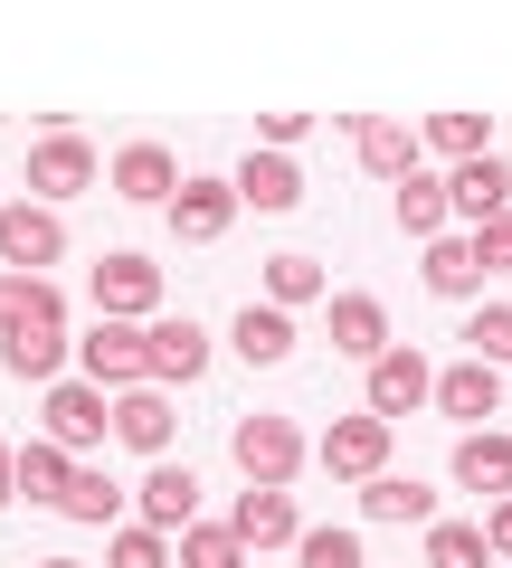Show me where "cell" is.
Instances as JSON below:
<instances>
[{
    "instance_id": "f35d334b",
    "label": "cell",
    "mask_w": 512,
    "mask_h": 568,
    "mask_svg": "<svg viewBox=\"0 0 512 568\" xmlns=\"http://www.w3.org/2000/svg\"><path fill=\"white\" fill-rule=\"evenodd\" d=\"M0 503H20V455L0 446Z\"/></svg>"
},
{
    "instance_id": "836d02e7",
    "label": "cell",
    "mask_w": 512,
    "mask_h": 568,
    "mask_svg": "<svg viewBox=\"0 0 512 568\" xmlns=\"http://www.w3.org/2000/svg\"><path fill=\"white\" fill-rule=\"evenodd\" d=\"M465 342H474V361H493V369H512V304H484L465 323Z\"/></svg>"
},
{
    "instance_id": "44dd1931",
    "label": "cell",
    "mask_w": 512,
    "mask_h": 568,
    "mask_svg": "<svg viewBox=\"0 0 512 568\" xmlns=\"http://www.w3.org/2000/svg\"><path fill=\"white\" fill-rule=\"evenodd\" d=\"M238 200L247 209H294V200H304V171H294L285 152H247V162H238Z\"/></svg>"
},
{
    "instance_id": "5bb4252c",
    "label": "cell",
    "mask_w": 512,
    "mask_h": 568,
    "mask_svg": "<svg viewBox=\"0 0 512 568\" xmlns=\"http://www.w3.org/2000/svg\"><path fill=\"white\" fill-rule=\"evenodd\" d=\"M152 332V379H200V369H209V332L200 323H190V313H162V323H143Z\"/></svg>"
},
{
    "instance_id": "e575fe53",
    "label": "cell",
    "mask_w": 512,
    "mask_h": 568,
    "mask_svg": "<svg viewBox=\"0 0 512 568\" xmlns=\"http://www.w3.org/2000/svg\"><path fill=\"white\" fill-rule=\"evenodd\" d=\"M304 568H361V540H351V530H304Z\"/></svg>"
},
{
    "instance_id": "74e56055",
    "label": "cell",
    "mask_w": 512,
    "mask_h": 568,
    "mask_svg": "<svg viewBox=\"0 0 512 568\" xmlns=\"http://www.w3.org/2000/svg\"><path fill=\"white\" fill-rule=\"evenodd\" d=\"M484 540H493V559H512V493L484 511Z\"/></svg>"
},
{
    "instance_id": "4fadbf2b",
    "label": "cell",
    "mask_w": 512,
    "mask_h": 568,
    "mask_svg": "<svg viewBox=\"0 0 512 568\" xmlns=\"http://www.w3.org/2000/svg\"><path fill=\"white\" fill-rule=\"evenodd\" d=\"M436 407H446V417H465V426H474V417H493V407H503V369L465 351L455 369H436Z\"/></svg>"
},
{
    "instance_id": "5b68a950",
    "label": "cell",
    "mask_w": 512,
    "mask_h": 568,
    "mask_svg": "<svg viewBox=\"0 0 512 568\" xmlns=\"http://www.w3.org/2000/svg\"><path fill=\"white\" fill-rule=\"evenodd\" d=\"M29 190H39L48 209L77 200V190H96V142H86V133H48V142H29Z\"/></svg>"
},
{
    "instance_id": "f546056e",
    "label": "cell",
    "mask_w": 512,
    "mask_h": 568,
    "mask_svg": "<svg viewBox=\"0 0 512 568\" xmlns=\"http://www.w3.org/2000/svg\"><path fill=\"white\" fill-rule=\"evenodd\" d=\"M181 549H171V530H152V521H123L114 530V549H104V568H171Z\"/></svg>"
},
{
    "instance_id": "8fae6325",
    "label": "cell",
    "mask_w": 512,
    "mask_h": 568,
    "mask_svg": "<svg viewBox=\"0 0 512 568\" xmlns=\"http://www.w3.org/2000/svg\"><path fill=\"white\" fill-rule=\"evenodd\" d=\"M332 351L361 361V369L390 351V313H380V294H332Z\"/></svg>"
},
{
    "instance_id": "3957f363",
    "label": "cell",
    "mask_w": 512,
    "mask_h": 568,
    "mask_svg": "<svg viewBox=\"0 0 512 568\" xmlns=\"http://www.w3.org/2000/svg\"><path fill=\"white\" fill-rule=\"evenodd\" d=\"M228 455H238L247 484H294V465H304V436H294V417H238V436H228Z\"/></svg>"
},
{
    "instance_id": "603a6c76",
    "label": "cell",
    "mask_w": 512,
    "mask_h": 568,
    "mask_svg": "<svg viewBox=\"0 0 512 568\" xmlns=\"http://www.w3.org/2000/svg\"><path fill=\"white\" fill-rule=\"evenodd\" d=\"M361 511H370V521H436V493L418 484V474H370Z\"/></svg>"
},
{
    "instance_id": "1f68e13d",
    "label": "cell",
    "mask_w": 512,
    "mask_h": 568,
    "mask_svg": "<svg viewBox=\"0 0 512 568\" xmlns=\"http://www.w3.org/2000/svg\"><path fill=\"white\" fill-rule=\"evenodd\" d=\"M58 511H67V521H114V511H123V493L104 484L96 465H77V484H67V503H58Z\"/></svg>"
},
{
    "instance_id": "7a4b0ae2",
    "label": "cell",
    "mask_w": 512,
    "mask_h": 568,
    "mask_svg": "<svg viewBox=\"0 0 512 568\" xmlns=\"http://www.w3.org/2000/svg\"><path fill=\"white\" fill-rule=\"evenodd\" d=\"M104 436H114V388H96V379H48V446L86 455V446H104Z\"/></svg>"
},
{
    "instance_id": "9c48e42d",
    "label": "cell",
    "mask_w": 512,
    "mask_h": 568,
    "mask_svg": "<svg viewBox=\"0 0 512 568\" xmlns=\"http://www.w3.org/2000/svg\"><path fill=\"white\" fill-rule=\"evenodd\" d=\"M228 530H238L247 549H285V540H304V521H294V493H285V484H247L238 511H228Z\"/></svg>"
},
{
    "instance_id": "9a60e30c",
    "label": "cell",
    "mask_w": 512,
    "mask_h": 568,
    "mask_svg": "<svg viewBox=\"0 0 512 568\" xmlns=\"http://www.w3.org/2000/svg\"><path fill=\"white\" fill-rule=\"evenodd\" d=\"M143 521L181 540V530L200 521V474H190V465H152L143 474Z\"/></svg>"
},
{
    "instance_id": "52a82bcc",
    "label": "cell",
    "mask_w": 512,
    "mask_h": 568,
    "mask_svg": "<svg viewBox=\"0 0 512 568\" xmlns=\"http://www.w3.org/2000/svg\"><path fill=\"white\" fill-rule=\"evenodd\" d=\"M152 304H162V265H143V256H104L96 265V313L104 323H143Z\"/></svg>"
},
{
    "instance_id": "8992f818",
    "label": "cell",
    "mask_w": 512,
    "mask_h": 568,
    "mask_svg": "<svg viewBox=\"0 0 512 568\" xmlns=\"http://www.w3.org/2000/svg\"><path fill=\"white\" fill-rule=\"evenodd\" d=\"M313 455H323V474H342V484H370V474L390 465V417H370V407L361 417H332V436Z\"/></svg>"
},
{
    "instance_id": "f1b7e54d",
    "label": "cell",
    "mask_w": 512,
    "mask_h": 568,
    "mask_svg": "<svg viewBox=\"0 0 512 568\" xmlns=\"http://www.w3.org/2000/svg\"><path fill=\"white\" fill-rule=\"evenodd\" d=\"M181 568H247V540L228 521H190L181 530Z\"/></svg>"
},
{
    "instance_id": "d6986e66",
    "label": "cell",
    "mask_w": 512,
    "mask_h": 568,
    "mask_svg": "<svg viewBox=\"0 0 512 568\" xmlns=\"http://www.w3.org/2000/svg\"><path fill=\"white\" fill-rule=\"evenodd\" d=\"M114 190H123V200H162V209H171L181 162H171L162 142H123V152H114Z\"/></svg>"
},
{
    "instance_id": "d590c367",
    "label": "cell",
    "mask_w": 512,
    "mask_h": 568,
    "mask_svg": "<svg viewBox=\"0 0 512 568\" xmlns=\"http://www.w3.org/2000/svg\"><path fill=\"white\" fill-rule=\"evenodd\" d=\"M474 256H484V265H512V209H493V219L474 227Z\"/></svg>"
},
{
    "instance_id": "ba28073f",
    "label": "cell",
    "mask_w": 512,
    "mask_h": 568,
    "mask_svg": "<svg viewBox=\"0 0 512 568\" xmlns=\"http://www.w3.org/2000/svg\"><path fill=\"white\" fill-rule=\"evenodd\" d=\"M238 181H181L171 190V237L181 246H209V237H228V219H238Z\"/></svg>"
},
{
    "instance_id": "e0dca14e",
    "label": "cell",
    "mask_w": 512,
    "mask_h": 568,
    "mask_svg": "<svg viewBox=\"0 0 512 568\" xmlns=\"http://www.w3.org/2000/svg\"><path fill=\"white\" fill-rule=\"evenodd\" d=\"M493 209H512V162H503V152H474V162H455V219L484 227Z\"/></svg>"
},
{
    "instance_id": "d6a6232c",
    "label": "cell",
    "mask_w": 512,
    "mask_h": 568,
    "mask_svg": "<svg viewBox=\"0 0 512 568\" xmlns=\"http://www.w3.org/2000/svg\"><path fill=\"white\" fill-rule=\"evenodd\" d=\"M428 142L446 152V162H474V152H493V142H484V114H428Z\"/></svg>"
},
{
    "instance_id": "8d00e7d4",
    "label": "cell",
    "mask_w": 512,
    "mask_h": 568,
    "mask_svg": "<svg viewBox=\"0 0 512 568\" xmlns=\"http://www.w3.org/2000/svg\"><path fill=\"white\" fill-rule=\"evenodd\" d=\"M313 114H257V133H267V152H285V142H304Z\"/></svg>"
},
{
    "instance_id": "ac0fdd59",
    "label": "cell",
    "mask_w": 512,
    "mask_h": 568,
    "mask_svg": "<svg viewBox=\"0 0 512 568\" xmlns=\"http://www.w3.org/2000/svg\"><path fill=\"white\" fill-rule=\"evenodd\" d=\"M39 323H67V294L48 275H0V342L10 332H39Z\"/></svg>"
},
{
    "instance_id": "30bf717a",
    "label": "cell",
    "mask_w": 512,
    "mask_h": 568,
    "mask_svg": "<svg viewBox=\"0 0 512 568\" xmlns=\"http://www.w3.org/2000/svg\"><path fill=\"white\" fill-rule=\"evenodd\" d=\"M418 398H436V369L418 361V351H380V361H370V417H409Z\"/></svg>"
},
{
    "instance_id": "4316f807",
    "label": "cell",
    "mask_w": 512,
    "mask_h": 568,
    "mask_svg": "<svg viewBox=\"0 0 512 568\" xmlns=\"http://www.w3.org/2000/svg\"><path fill=\"white\" fill-rule=\"evenodd\" d=\"M474 275H484L474 237H428V294H474Z\"/></svg>"
},
{
    "instance_id": "6da1fadb",
    "label": "cell",
    "mask_w": 512,
    "mask_h": 568,
    "mask_svg": "<svg viewBox=\"0 0 512 568\" xmlns=\"http://www.w3.org/2000/svg\"><path fill=\"white\" fill-rule=\"evenodd\" d=\"M77 361H86V379H96V388H114V398H123V388L152 379V332L143 323H104V313H96V332L77 342Z\"/></svg>"
},
{
    "instance_id": "ffe728a7",
    "label": "cell",
    "mask_w": 512,
    "mask_h": 568,
    "mask_svg": "<svg viewBox=\"0 0 512 568\" xmlns=\"http://www.w3.org/2000/svg\"><path fill=\"white\" fill-rule=\"evenodd\" d=\"M455 484H465V493H493V503H503V493H512V436L474 426L465 446H455Z\"/></svg>"
},
{
    "instance_id": "484cf974",
    "label": "cell",
    "mask_w": 512,
    "mask_h": 568,
    "mask_svg": "<svg viewBox=\"0 0 512 568\" xmlns=\"http://www.w3.org/2000/svg\"><path fill=\"white\" fill-rule=\"evenodd\" d=\"M67 484H77V455H67V446H48V436L20 446V493H29V503H67Z\"/></svg>"
},
{
    "instance_id": "2e32d148",
    "label": "cell",
    "mask_w": 512,
    "mask_h": 568,
    "mask_svg": "<svg viewBox=\"0 0 512 568\" xmlns=\"http://www.w3.org/2000/svg\"><path fill=\"white\" fill-rule=\"evenodd\" d=\"M114 436L133 455H162L171 446V398H162V379H143V388H123L114 398Z\"/></svg>"
},
{
    "instance_id": "ab89813d",
    "label": "cell",
    "mask_w": 512,
    "mask_h": 568,
    "mask_svg": "<svg viewBox=\"0 0 512 568\" xmlns=\"http://www.w3.org/2000/svg\"><path fill=\"white\" fill-rule=\"evenodd\" d=\"M39 568H86V559H39Z\"/></svg>"
},
{
    "instance_id": "cb8c5ba5",
    "label": "cell",
    "mask_w": 512,
    "mask_h": 568,
    "mask_svg": "<svg viewBox=\"0 0 512 568\" xmlns=\"http://www.w3.org/2000/svg\"><path fill=\"white\" fill-rule=\"evenodd\" d=\"M228 342H238V361H285V351H294V323H285V304H247Z\"/></svg>"
},
{
    "instance_id": "277c9868",
    "label": "cell",
    "mask_w": 512,
    "mask_h": 568,
    "mask_svg": "<svg viewBox=\"0 0 512 568\" xmlns=\"http://www.w3.org/2000/svg\"><path fill=\"white\" fill-rule=\"evenodd\" d=\"M67 256V227L48 200H0V265L10 275H39V265Z\"/></svg>"
},
{
    "instance_id": "7402d4cb",
    "label": "cell",
    "mask_w": 512,
    "mask_h": 568,
    "mask_svg": "<svg viewBox=\"0 0 512 568\" xmlns=\"http://www.w3.org/2000/svg\"><path fill=\"white\" fill-rule=\"evenodd\" d=\"M446 219H455V181L409 171V181H399V227H409V237H446Z\"/></svg>"
},
{
    "instance_id": "7c38bea8",
    "label": "cell",
    "mask_w": 512,
    "mask_h": 568,
    "mask_svg": "<svg viewBox=\"0 0 512 568\" xmlns=\"http://www.w3.org/2000/svg\"><path fill=\"white\" fill-rule=\"evenodd\" d=\"M351 123V142H361V171H380V181H409L418 171V133L409 123H390V114H342Z\"/></svg>"
},
{
    "instance_id": "d4e9b609",
    "label": "cell",
    "mask_w": 512,
    "mask_h": 568,
    "mask_svg": "<svg viewBox=\"0 0 512 568\" xmlns=\"http://www.w3.org/2000/svg\"><path fill=\"white\" fill-rule=\"evenodd\" d=\"M0 361H10V379H58V361H67V323L10 332V342H0Z\"/></svg>"
},
{
    "instance_id": "83f0119b",
    "label": "cell",
    "mask_w": 512,
    "mask_h": 568,
    "mask_svg": "<svg viewBox=\"0 0 512 568\" xmlns=\"http://www.w3.org/2000/svg\"><path fill=\"white\" fill-rule=\"evenodd\" d=\"M484 559H493L484 521H428V568H484Z\"/></svg>"
},
{
    "instance_id": "4dcf8cb0",
    "label": "cell",
    "mask_w": 512,
    "mask_h": 568,
    "mask_svg": "<svg viewBox=\"0 0 512 568\" xmlns=\"http://www.w3.org/2000/svg\"><path fill=\"white\" fill-rule=\"evenodd\" d=\"M313 294H323V265L313 256H267V304H313Z\"/></svg>"
}]
</instances>
